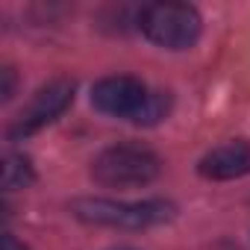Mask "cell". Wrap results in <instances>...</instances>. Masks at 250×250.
I'll use <instances>...</instances> for the list:
<instances>
[{"instance_id":"cell-3","label":"cell","mask_w":250,"mask_h":250,"mask_svg":"<svg viewBox=\"0 0 250 250\" xmlns=\"http://www.w3.org/2000/svg\"><path fill=\"white\" fill-rule=\"evenodd\" d=\"M200 12L188 3H150L139 15V30L165 50H186L200 39Z\"/></svg>"},{"instance_id":"cell-2","label":"cell","mask_w":250,"mask_h":250,"mask_svg":"<svg viewBox=\"0 0 250 250\" xmlns=\"http://www.w3.org/2000/svg\"><path fill=\"white\" fill-rule=\"evenodd\" d=\"M162 162L150 147L142 145H112L91 162V177L106 188H136L156 180Z\"/></svg>"},{"instance_id":"cell-7","label":"cell","mask_w":250,"mask_h":250,"mask_svg":"<svg viewBox=\"0 0 250 250\" xmlns=\"http://www.w3.org/2000/svg\"><path fill=\"white\" fill-rule=\"evenodd\" d=\"M33 183V165L27 156H18V153H9L3 159V188L6 191H15V188H24Z\"/></svg>"},{"instance_id":"cell-1","label":"cell","mask_w":250,"mask_h":250,"mask_svg":"<svg viewBox=\"0 0 250 250\" xmlns=\"http://www.w3.org/2000/svg\"><path fill=\"white\" fill-rule=\"evenodd\" d=\"M74 218L97 227H118V229H145L174 218V206L168 200H106V197H83L71 203Z\"/></svg>"},{"instance_id":"cell-4","label":"cell","mask_w":250,"mask_h":250,"mask_svg":"<svg viewBox=\"0 0 250 250\" xmlns=\"http://www.w3.org/2000/svg\"><path fill=\"white\" fill-rule=\"evenodd\" d=\"M71 103H74V83L71 80H53V83L42 85L33 94V100L27 103V109L9 127V139H27L33 133L44 130L47 124H53Z\"/></svg>"},{"instance_id":"cell-9","label":"cell","mask_w":250,"mask_h":250,"mask_svg":"<svg viewBox=\"0 0 250 250\" xmlns=\"http://www.w3.org/2000/svg\"><path fill=\"white\" fill-rule=\"evenodd\" d=\"M3 250H27V247H24L12 232H3Z\"/></svg>"},{"instance_id":"cell-5","label":"cell","mask_w":250,"mask_h":250,"mask_svg":"<svg viewBox=\"0 0 250 250\" xmlns=\"http://www.w3.org/2000/svg\"><path fill=\"white\" fill-rule=\"evenodd\" d=\"M150 97V88L136 77H103L91 88V103L97 112L112 118H130L136 121Z\"/></svg>"},{"instance_id":"cell-8","label":"cell","mask_w":250,"mask_h":250,"mask_svg":"<svg viewBox=\"0 0 250 250\" xmlns=\"http://www.w3.org/2000/svg\"><path fill=\"white\" fill-rule=\"evenodd\" d=\"M0 74H3V88H0V94H3V100H9L12 91H15V71L12 68H3Z\"/></svg>"},{"instance_id":"cell-6","label":"cell","mask_w":250,"mask_h":250,"mask_svg":"<svg viewBox=\"0 0 250 250\" xmlns=\"http://www.w3.org/2000/svg\"><path fill=\"white\" fill-rule=\"evenodd\" d=\"M197 171L206 180H235V177L250 174V142L218 145L215 150H209L200 159Z\"/></svg>"}]
</instances>
